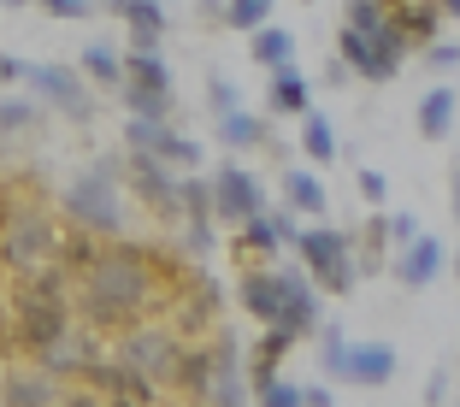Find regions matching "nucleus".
Returning a JSON list of instances; mask_svg holds the SVG:
<instances>
[{
	"label": "nucleus",
	"mask_w": 460,
	"mask_h": 407,
	"mask_svg": "<svg viewBox=\"0 0 460 407\" xmlns=\"http://www.w3.org/2000/svg\"><path fill=\"white\" fill-rule=\"evenodd\" d=\"M183 266L172 260V248L154 243H130V236H107L95 248V260L71 278V307L89 319L95 331H124L142 325L165 307V296L177 289Z\"/></svg>",
	"instance_id": "1"
},
{
	"label": "nucleus",
	"mask_w": 460,
	"mask_h": 407,
	"mask_svg": "<svg viewBox=\"0 0 460 407\" xmlns=\"http://www.w3.org/2000/svg\"><path fill=\"white\" fill-rule=\"evenodd\" d=\"M71 313H77V307H71V278H66V271H59V266L24 271V278H13L6 307H0V349L30 360L41 342L66 325Z\"/></svg>",
	"instance_id": "2"
},
{
	"label": "nucleus",
	"mask_w": 460,
	"mask_h": 407,
	"mask_svg": "<svg viewBox=\"0 0 460 407\" xmlns=\"http://www.w3.org/2000/svg\"><path fill=\"white\" fill-rule=\"evenodd\" d=\"M236 301H243V313L254 319V325H284L296 331V337H313L319 331V284H313L307 271H278L266 260V266H243V278H236Z\"/></svg>",
	"instance_id": "3"
},
{
	"label": "nucleus",
	"mask_w": 460,
	"mask_h": 407,
	"mask_svg": "<svg viewBox=\"0 0 460 407\" xmlns=\"http://www.w3.org/2000/svg\"><path fill=\"white\" fill-rule=\"evenodd\" d=\"M183 402H207V407H243L248 402V367H243V337L225 325H213L207 337H195L183 349V367L172 384Z\"/></svg>",
	"instance_id": "4"
},
{
	"label": "nucleus",
	"mask_w": 460,
	"mask_h": 407,
	"mask_svg": "<svg viewBox=\"0 0 460 407\" xmlns=\"http://www.w3.org/2000/svg\"><path fill=\"white\" fill-rule=\"evenodd\" d=\"M54 243H59V218L41 201H6L0 213V271L6 278H24V271L54 266Z\"/></svg>",
	"instance_id": "5"
},
{
	"label": "nucleus",
	"mask_w": 460,
	"mask_h": 407,
	"mask_svg": "<svg viewBox=\"0 0 460 407\" xmlns=\"http://www.w3.org/2000/svg\"><path fill=\"white\" fill-rule=\"evenodd\" d=\"M119 177H124V160H119V154H101L77 183H66V195H59L66 225H83V231H95V236H124Z\"/></svg>",
	"instance_id": "6"
},
{
	"label": "nucleus",
	"mask_w": 460,
	"mask_h": 407,
	"mask_svg": "<svg viewBox=\"0 0 460 407\" xmlns=\"http://www.w3.org/2000/svg\"><path fill=\"white\" fill-rule=\"evenodd\" d=\"M107 349L119 354L130 372H142V378L154 384V390H172L177 384V367H183V349H190V337H177L172 325H165L160 313L154 319H142V325H124V331H112L107 337Z\"/></svg>",
	"instance_id": "7"
},
{
	"label": "nucleus",
	"mask_w": 460,
	"mask_h": 407,
	"mask_svg": "<svg viewBox=\"0 0 460 407\" xmlns=\"http://www.w3.org/2000/svg\"><path fill=\"white\" fill-rule=\"evenodd\" d=\"M289 248H296L301 271L319 284V296H349V289L360 284V266H354V236L337 231V225H325V218H307Z\"/></svg>",
	"instance_id": "8"
},
{
	"label": "nucleus",
	"mask_w": 460,
	"mask_h": 407,
	"mask_svg": "<svg viewBox=\"0 0 460 407\" xmlns=\"http://www.w3.org/2000/svg\"><path fill=\"white\" fill-rule=\"evenodd\" d=\"M101 354H107V331H95L89 319H83V313H71L66 325H59L54 337L41 342L30 360H36L41 372H54V378H71V384H77L83 367H89V360H101Z\"/></svg>",
	"instance_id": "9"
},
{
	"label": "nucleus",
	"mask_w": 460,
	"mask_h": 407,
	"mask_svg": "<svg viewBox=\"0 0 460 407\" xmlns=\"http://www.w3.org/2000/svg\"><path fill=\"white\" fill-rule=\"evenodd\" d=\"M218 307H225V289L213 284V278H201V271H183L177 278V289L165 296V307H160V319L177 331V337H207V331L218 325Z\"/></svg>",
	"instance_id": "10"
},
{
	"label": "nucleus",
	"mask_w": 460,
	"mask_h": 407,
	"mask_svg": "<svg viewBox=\"0 0 460 407\" xmlns=\"http://www.w3.org/2000/svg\"><path fill=\"white\" fill-rule=\"evenodd\" d=\"M24 83L54 112H66L71 124H89V119H95V83L83 77L77 66H54V59H41V66H24Z\"/></svg>",
	"instance_id": "11"
},
{
	"label": "nucleus",
	"mask_w": 460,
	"mask_h": 407,
	"mask_svg": "<svg viewBox=\"0 0 460 407\" xmlns=\"http://www.w3.org/2000/svg\"><path fill=\"white\" fill-rule=\"evenodd\" d=\"M124 148L130 154H154L172 172H195L201 165V142H190L183 130H172V119H124Z\"/></svg>",
	"instance_id": "12"
},
{
	"label": "nucleus",
	"mask_w": 460,
	"mask_h": 407,
	"mask_svg": "<svg viewBox=\"0 0 460 407\" xmlns=\"http://www.w3.org/2000/svg\"><path fill=\"white\" fill-rule=\"evenodd\" d=\"M77 384H83L89 395H95L101 407H107V402H124V407H154V402H160V390H154V384L142 378V372H130V367H124V360H119L112 349L101 354V360H89Z\"/></svg>",
	"instance_id": "13"
},
{
	"label": "nucleus",
	"mask_w": 460,
	"mask_h": 407,
	"mask_svg": "<svg viewBox=\"0 0 460 407\" xmlns=\"http://www.w3.org/2000/svg\"><path fill=\"white\" fill-rule=\"evenodd\" d=\"M266 207H271V195H266V183H260L248 165L225 160L213 172V218H218V225H243V218L266 213Z\"/></svg>",
	"instance_id": "14"
},
{
	"label": "nucleus",
	"mask_w": 460,
	"mask_h": 407,
	"mask_svg": "<svg viewBox=\"0 0 460 407\" xmlns=\"http://www.w3.org/2000/svg\"><path fill=\"white\" fill-rule=\"evenodd\" d=\"M124 183H130V195L148 207L160 225H177V177H172L165 160H154V154H130V160H124Z\"/></svg>",
	"instance_id": "15"
},
{
	"label": "nucleus",
	"mask_w": 460,
	"mask_h": 407,
	"mask_svg": "<svg viewBox=\"0 0 460 407\" xmlns=\"http://www.w3.org/2000/svg\"><path fill=\"white\" fill-rule=\"evenodd\" d=\"M443 266H448V248H443V236H413V243H402L390 254V278L402 289H431L437 278H443Z\"/></svg>",
	"instance_id": "16"
},
{
	"label": "nucleus",
	"mask_w": 460,
	"mask_h": 407,
	"mask_svg": "<svg viewBox=\"0 0 460 407\" xmlns=\"http://www.w3.org/2000/svg\"><path fill=\"white\" fill-rule=\"evenodd\" d=\"M0 402H13V407H66L71 402V378L41 372L36 360H30V367H6V378H0Z\"/></svg>",
	"instance_id": "17"
},
{
	"label": "nucleus",
	"mask_w": 460,
	"mask_h": 407,
	"mask_svg": "<svg viewBox=\"0 0 460 407\" xmlns=\"http://www.w3.org/2000/svg\"><path fill=\"white\" fill-rule=\"evenodd\" d=\"M337 378L360 384V390H384V384L395 378V349H390V342H349Z\"/></svg>",
	"instance_id": "18"
},
{
	"label": "nucleus",
	"mask_w": 460,
	"mask_h": 407,
	"mask_svg": "<svg viewBox=\"0 0 460 407\" xmlns=\"http://www.w3.org/2000/svg\"><path fill=\"white\" fill-rule=\"evenodd\" d=\"M296 349H301L296 331H284V325H260V331H254V349L243 354V367H248V395H254V384L278 378V367H284Z\"/></svg>",
	"instance_id": "19"
},
{
	"label": "nucleus",
	"mask_w": 460,
	"mask_h": 407,
	"mask_svg": "<svg viewBox=\"0 0 460 407\" xmlns=\"http://www.w3.org/2000/svg\"><path fill=\"white\" fill-rule=\"evenodd\" d=\"M124 30H130V48H160L165 36V6L160 0H101Z\"/></svg>",
	"instance_id": "20"
},
{
	"label": "nucleus",
	"mask_w": 460,
	"mask_h": 407,
	"mask_svg": "<svg viewBox=\"0 0 460 407\" xmlns=\"http://www.w3.org/2000/svg\"><path fill=\"white\" fill-rule=\"evenodd\" d=\"M230 254H236V266H266L271 254H278V225H271V213H254V218H243V225H230Z\"/></svg>",
	"instance_id": "21"
},
{
	"label": "nucleus",
	"mask_w": 460,
	"mask_h": 407,
	"mask_svg": "<svg viewBox=\"0 0 460 407\" xmlns=\"http://www.w3.org/2000/svg\"><path fill=\"white\" fill-rule=\"evenodd\" d=\"M266 107H271V112H284V119H301V112L313 107V83H307V71H296V59L271 71V83H266Z\"/></svg>",
	"instance_id": "22"
},
{
	"label": "nucleus",
	"mask_w": 460,
	"mask_h": 407,
	"mask_svg": "<svg viewBox=\"0 0 460 407\" xmlns=\"http://www.w3.org/2000/svg\"><path fill=\"white\" fill-rule=\"evenodd\" d=\"M218 142H225L230 154H248V148H266L271 142V124L260 119V112H248V107H230L225 119H218Z\"/></svg>",
	"instance_id": "23"
},
{
	"label": "nucleus",
	"mask_w": 460,
	"mask_h": 407,
	"mask_svg": "<svg viewBox=\"0 0 460 407\" xmlns=\"http://www.w3.org/2000/svg\"><path fill=\"white\" fill-rule=\"evenodd\" d=\"M284 207L296 218H325V207H331V195H325V183L313 172H301V165H289L284 172Z\"/></svg>",
	"instance_id": "24"
},
{
	"label": "nucleus",
	"mask_w": 460,
	"mask_h": 407,
	"mask_svg": "<svg viewBox=\"0 0 460 407\" xmlns=\"http://www.w3.org/2000/svg\"><path fill=\"white\" fill-rule=\"evenodd\" d=\"M248 54H254V66L260 71H278V66H289V59H296V36H289L284 24H254L248 30Z\"/></svg>",
	"instance_id": "25"
},
{
	"label": "nucleus",
	"mask_w": 460,
	"mask_h": 407,
	"mask_svg": "<svg viewBox=\"0 0 460 407\" xmlns=\"http://www.w3.org/2000/svg\"><path fill=\"white\" fill-rule=\"evenodd\" d=\"M455 112H460V95L448 89V83H437L431 95H420V136H425V142H448Z\"/></svg>",
	"instance_id": "26"
},
{
	"label": "nucleus",
	"mask_w": 460,
	"mask_h": 407,
	"mask_svg": "<svg viewBox=\"0 0 460 407\" xmlns=\"http://www.w3.org/2000/svg\"><path fill=\"white\" fill-rule=\"evenodd\" d=\"M390 13H395V24L407 30L413 48H425V41L443 36V6H437V0H395Z\"/></svg>",
	"instance_id": "27"
},
{
	"label": "nucleus",
	"mask_w": 460,
	"mask_h": 407,
	"mask_svg": "<svg viewBox=\"0 0 460 407\" xmlns=\"http://www.w3.org/2000/svg\"><path fill=\"white\" fill-rule=\"evenodd\" d=\"M301 154H307L313 165H331V160L342 154V142H337V124H331L319 107H307V112H301Z\"/></svg>",
	"instance_id": "28"
},
{
	"label": "nucleus",
	"mask_w": 460,
	"mask_h": 407,
	"mask_svg": "<svg viewBox=\"0 0 460 407\" xmlns=\"http://www.w3.org/2000/svg\"><path fill=\"white\" fill-rule=\"evenodd\" d=\"M77 71L89 83H95V89H119L124 83V54H112V41H89V48H83V59H77Z\"/></svg>",
	"instance_id": "29"
},
{
	"label": "nucleus",
	"mask_w": 460,
	"mask_h": 407,
	"mask_svg": "<svg viewBox=\"0 0 460 407\" xmlns=\"http://www.w3.org/2000/svg\"><path fill=\"white\" fill-rule=\"evenodd\" d=\"M119 101L136 119H172V107H177L172 89H148V83H119Z\"/></svg>",
	"instance_id": "30"
},
{
	"label": "nucleus",
	"mask_w": 460,
	"mask_h": 407,
	"mask_svg": "<svg viewBox=\"0 0 460 407\" xmlns=\"http://www.w3.org/2000/svg\"><path fill=\"white\" fill-rule=\"evenodd\" d=\"M124 83H148V89H172V66L160 59V48H130V54H124Z\"/></svg>",
	"instance_id": "31"
},
{
	"label": "nucleus",
	"mask_w": 460,
	"mask_h": 407,
	"mask_svg": "<svg viewBox=\"0 0 460 407\" xmlns=\"http://www.w3.org/2000/svg\"><path fill=\"white\" fill-rule=\"evenodd\" d=\"M177 218H213V177H177Z\"/></svg>",
	"instance_id": "32"
},
{
	"label": "nucleus",
	"mask_w": 460,
	"mask_h": 407,
	"mask_svg": "<svg viewBox=\"0 0 460 407\" xmlns=\"http://www.w3.org/2000/svg\"><path fill=\"white\" fill-rule=\"evenodd\" d=\"M41 124V107L30 95H0V136H30Z\"/></svg>",
	"instance_id": "33"
},
{
	"label": "nucleus",
	"mask_w": 460,
	"mask_h": 407,
	"mask_svg": "<svg viewBox=\"0 0 460 407\" xmlns=\"http://www.w3.org/2000/svg\"><path fill=\"white\" fill-rule=\"evenodd\" d=\"M271 6H278V0H225V24L248 36L254 24H266V18H271Z\"/></svg>",
	"instance_id": "34"
},
{
	"label": "nucleus",
	"mask_w": 460,
	"mask_h": 407,
	"mask_svg": "<svg viewBox=\"0 0 460 407\" xmlns=\"http://www.w3.org/2000/svg\"><path fill=\"white\" fill-rule=\"evenodd\" d=\"M177 225H183V254H213L218 248V218H177Z\"/></svg>",
	"instance_id": "35"
},
{
	"label": "nucleus",
	"mask_w": 460,
	"mask_h": 407,
	"mask_svg": "<svg viewBox=\"0 0 460 407\" xmlns=\"http://www.w3.org/2000/svg\"><path fill=\"white\" fill-rule=\"evenodd\" d=\"M313 342H319V367H325L331 378H337V367H342V349H349V331H342V325H325V319H319Z\"/></svg>",
	"instance_id": "36"
},
{
	"label": "nucleus",
	"mask_w": 460,
	"mask_h": 407,
	"mask_svg": "<svg viewBox=\"0 0 460 407\" xmlns=\"http://www.w3.org/2000/svg\"><path fill=\"white\" fill-rule=\"evenodd\" d=\"M384 18H390L384 0H349V6H342V24H349V30H378Z\"/></svg>",
	"instance_id": "37"
},
{
	"label": "nucleus",
	"mask_w": 460,
	"mask_h": 407,
	"mask_svg": "<svg viewBox=\"0 0 460 407\" xmlns=\"http://www.w3.org/2000/svg\"><path fill=\"white\" fill-rule=\"evenodd\" d=\"M384 236H390V248L413 243V236H420V213H413V207H395V213H384Z\"/></svg>",
	"instance_id": "38"
},
{
	"label": "nucleus",
	"mask_w": 460,
	"mask_h": 407,
	"mask_svg": "<svg viewBox=\"0 0 460 407\" xmlns=\"http://www.w3.org/2000/svg\"><path fill=\"white\" fill-rule=\"evenodd\" d=\"M207 107H213V119H225L230 107H243L236 83H230V77H207Z\"/></svg>",
	"instance_id": "39"
},
{
	"label": "nucleus",
	"mask_w": 460,
	"mask_h": 407,
	"mask_svg": "<svg viewBox=\"0 0 460 407\" xmlns=\"http://www.w3.org/2000/svg\"><path fill=\"white\" fill-rule=\"evenodd\" d=\"M30 6H41L48 18H66V24H77V18H89L101 6V0H30Z\"/></svg>",
	"instance_id": "40"
},
{
	"label": "nucleus",
	"mask_w": 460,
	"mask_h": 407,
	"mask_svg": "<svg viewBox=\"0 0 460 407\" xmlns=\"http://www.w3.org/2000/svg\"><path fill=\"white\" fill-rule=\"evenodd\" d=\"M425 66L443 77V71H455L460 66V41H448V36H437V41H425Z\"/></svg>",
	"instance_id": "41"
},
{
	"label": "nucleus",
	"mask_w": 460,
	"mask_h": 407,
	"mask_svg": "<svg viewBox=\"0 0 460 407\" xmlns=\"http://www.w3.org/2000/svg\"><path fill=\"white\" fill-rule=\"evenodd\" d=\"M354 183H360V195H366L372 207H384V201H390V177H384V172H372V165H360V177H354Z\"/></svg>",
	"instance_id": "42"
},
{
	"label": "nucleus",
	"mask_w": 460,
	"mask_h": 407,
	"mask_svg": "<svg viewBox=\"0 0 460 407\" xmlns=\"http://www.w3.org/2000/svg\"><path fill=\"white\" fill-rule=\"evenodd\" d=\"M337 402V390H325V384H301V407H331Z\"/></svg>",
	"instance_id": "43"
},
{
	"label": "nucleus",
	"mask_w": 460,
	"mask_h": 407,
	"mask_svg": "<svg viewBox=\"0 0 460 407\" xmlns=\"http://www.w3.org/2000/svg\"><path fill=\"white\" fill-rule=\"evenodd\" d=\"M13 83H24V59L0 54V89H13Z\"/></svg>",
	"instance_id": "44"
},
{
	"label": "nucleus",
	"mask_w": 460,
	"mask_h": 407,
	"mask_svg": "<svg viewBox=\"0 0 460 407\" xmlns=\"http://www.w3.org/2000/svg\"><path fill=\"white\" fill-rule=\"evenodd\" d=\"M425 402H448V372H443V367H437L431 384H425Z\"/></svg>",
	"instance_id": "45"
},
{
	"label": "nucleus",
	"mask_w": 460,
	"mask_h": 407,
	"mask_svg": "<svg viewBox=\"0 0 460 407\" xmlns=\"http://www.w3.org/2000/svg\"><path fill=\"white\" fill-rule=\"evenodd\" d=\"M195 13H201L207 24H225V0H195Z\"/></svg>",
	"instance_id": "46"
},
{
	"label": "nucleus",
	"mask_w": 460,
	"mask_h": 407,
	"mask_svg": "<svg viewBox=\"0 0 460 407\" xmlns=\"http://www.w3.org/2000/svg\"><path fill=\"white\" fill-rule=\"evenodd\" d=\"M349 77H354V71L342 66V59H331V66H325V83H331V89H342V83H349Z\"/></svg>",
	"instance_id": "47"
},
{
	"label": "nucleus",
	"mask_w": 460,
	"mask_h": 407,
	"mask_svg": "<svg viewBox=\"0 0 460 407\" xmlns=\"http://www.w3.org/2000/svg\"><path fill=\"white\" fill-rule=\"evenodd\" d=\"M448 201H455V218H460V165H455V183H448Z\"/></svg>",
	"instance_id": "48"
},
{
	"label": "nucleus",
	"mask_w": 460,
	"mask_h": 407,
	"mask_svg": "<svg viewBox=\"0 0 460 407\" xmlns=\"http://www.w3.org/2000/svg\"><path fill=\"white\" fill-rule=\"evenodd\" d=\"M437 6H443V18H455V24H460V0H437Z\"/></svg>",
	"instance_id": "49"
},
{
	"label": "nucleus",
	"mask_w": 460,
	"mask_h": 407,
	"mask_svg": "<svg viewBox=\"0 0 460 407\" xmlns=\"http://www.w3.org/2000/svg\"><path fill=\"white\" fill-rule=\"evenodd\" d=\"M0 6H13V13H24V6H30V0H0Z\"/></svg>",
	"instance_id": "50"
},
{
	"label": "nucleus",
	"mask_w": 460,
	"mask_h": 407,
	"mask_svg": "<svg viewBox=\"0 0 460 407\" xmlns=\"http://www.w3.org/2000/svg\"><path fill=\"white\" fill-rule=\"evenodd\" d=\"M455 271H460V248H455Z\"/></svg>",
	"instance_id": "51"
}]
</instances>
